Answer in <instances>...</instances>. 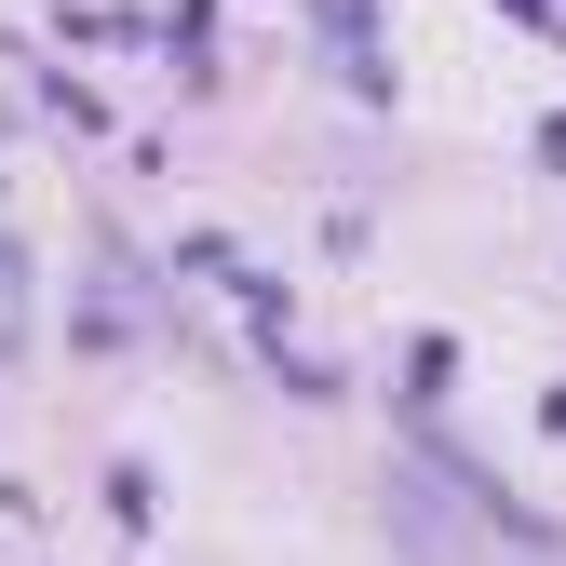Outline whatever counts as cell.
<instances>
[{"instance_id":"1","label":"cell","mask_w":566,"mask_h":566,"mask_svg":"<svg viewBox=\"0 0 566 566\" xmlns=\"http://www.w3.org/2000/svg\"><path fill=\"white\" fill-rule=\"evenodd\" d=\"M14 350H28V256L0 243V365H14Z\"/></svg>"},{"instance_id":"2","label":"cell","mask_w":566,"mask_h":566,"mask_svg":"<svg viewBox=\"0 0 566 566\" xmlns=\"http://www.w3.org/2000/svg\"><path fill=\"white\" fill-rule=\"evenodd\" d=\"M539 149H553V163H566V122H553V135H539Z\"/></svg>"}]
</instances>
